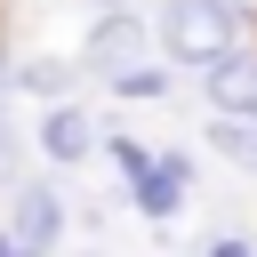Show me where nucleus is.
<instances>
[{"mask_svg": "<svg viewBox=\"0 0 257 257\" xmlns=\"http://www.w3.org/2000/svg\"><path fill=\"white\" fill-rule=\"evenodd\" d=\"M161 40H169L177 56H193V64H217V56L233 48V8H225V0H169Z\"/></svg>", "mask_w": 257, "mask_h": 257, "instance_id": "obj_1", "label": "nucleus"}, {"mask_svg": "<svg viewBox=\"0 0 257 257\" xmlns=\"http://www.w3.org/2000/svg\"><path fill=\"white\" fill-rule=\"evenodd\" d=\"M137 56H145V24H137V16H104V24H96V40H88V64H96V72H112V80H128V72H137Z\"/></svg>", "mask_w": 257, "mask_h": 257, "instance_id": "obj_2", "label": "nucleus"}, {"mask_svg": "<svg viewBox=\"0 0 257 257\" xmlns=\"http://www.w3.org/2000/svg\"><path fill=\"white\" fill-rule=\"evenodd\" d=\"M209 96H217L225 120H249V128H257V64H249V56H217V64H209Z\"/></svg>", "mask_w": 257, "mask_h": 257, "instance_id": "obj_3", "label": "nucleus"}, {"mask_svg": "<svg viewBox=\"0 0 257 257\" xmlns=\"http://www.w3.org/2000/svg\"><path fill=\"white\" fill-rule=\"evenodd\" d=\"M56 225H64V201H56L48 185H32V193L16 201V241H32V249H48V241H56Z\"/></svg>", "mask_w": 257, "mask_h": 257, "instance_id": "obj_4", "label": "nucleus"}, {"mask_svg": "<svg viewBox=\"0 0 257 257\" xmlns=\"http://www.w3.org/2000/svg\"><path fill=\"white\" fill-rule=\"evenodd\" d=\"M40 145H48V161H80V153L96 145V128H88V112L56 104V112H48V128H40Z\"/></svg>", "mask_w": 257, "mask_h": 257, "instance_id": "obj_5", "label": "nucleus"}, {"mask_svg": "<svg viewBox=\"0 0 257 257\" xmlns=\"http://www.w3.org/2000/svg\"><path fill=\"white\" fill-rule=\"evenodd\" d=\"M209 145H217L225 161H241V169H257V128H249V120H225V112H217V128H209Z\"/></svg>", "mask_w": 257, "mask_h": 257, "instance_id": "obj_6", "label": "nucleus"}, {"mask_svg": "<svg viewBox=\"0 0 257 257\" xmlns=\"http://www.w3.org/2000/svg\"><path fill=\"white\" fill-rule=\"evenodd\" d=\"M24 88H40V96H64V88H72V64H48V56H40V64H24Z\"/></svg>", "mask_w": 257, "mask_h": 257, "instance_id": "obj_7", "label": "nucleus"}, {"mask_svg": "<svg viewBox=\"0 0 257 257\" xmlns=\"http://www.w3.org/2000/svg\"><path fill=\"white\" fill-rule=\"evenodd\" d=\"M16 153H24V145H16V128H8V112H0V185H16Z\"/></svg>", "mask_w": 257, "mask_h": 257, "instance_id": "obj_8", "label": "nucleus"}, {"mask_svg": "<svg viewBox=\"0 0 257 257\" xmlns=\"http://www.w3.org/2000/svg\"><path fill=\"white\" fill-rule=\"evenodd\" d=\"M120 88H128V96H161V88H169V72H128Z\"/></svg>", "mask_w": 257, "mask_h": 257, "instance_id": "obj_9", "label": "nucleus"}, {"mask_svg": "<svg viewBox=\"0 0 257 257\" xmlns=\"http://www.w3.org/2000/svg\"><path fill=\"white\" fill-rule=\"evenodd\" d=\"M209 257H249V241H209Z\"/></svg>", "mask_w": 257, "mask_h": 257, "instance_id": "obj_10", "label": "nucleus"}, {"mask_svg": "<svg viewBox=\"0 0 257 257\" xmlns=\"http://www.w3.org/2000/svg\"><path fill=\"white\" fill-rule=\"evenodd\" d=\"M0 257H24V249H16V241H8V233H0Z\"/></svg>", "mask_w": 257, "mask_h": 257, "instance_id": "obj_11", "label": "nucleus"}]
</instances>
